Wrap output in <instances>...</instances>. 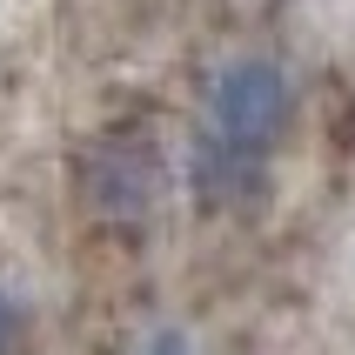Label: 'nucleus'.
Wrapping results in <instances>:
<instances>
[{"mask_svg":"<svg viewBox=\"0 0 355 355\" xmlns=\"http://www.w3.org/2000/svg\"><path fill=\"white\" fill-rule=\"evenodd\" d=\"M208 141H215L221 155L235 161H255L261 148H275L282 128H288V74H282L275 60H235V67H221L215 80V101H208Z\"/></svg>","mask_w":355,"mask_h":355,"instance_id":"f257e3e1","label":"nucleus"},{"mask_svg":"<svg viewBox=\"0 0 355 355\" xmlns=\"http://www.w3.org/2000/svg\"><path fill=\"white\" fill-rule=\"evenodd\" d=\"M87 188H94L101 208L135 215V208H148V201H155V188H161V161L148 155V148H107V155L94 161Z\"/></svg>","mask_w":355,"mask_h":355,"instance_id":"f03ea898","label":"nucleus"},{"mask_svg":"<svg viewBox=\"0 0 355 355\" xmlns=\"http://www.w3.org/2000/svg\"><path fill=\"white\" fill-rule=\"evenodd\" d=\"M14 342H20V302L0 288V355H14Z\"/></svg>","mask_w":355,"mask_h":355,"instance_id":"7ed1b4c3","label":"nucleus"},{"mask_svg":"<svg viewBox=\"0 0 355 355\" xmlns=\"http://www.w3.org/2000/svg\"><path fill=\"white\" fill-rule=\"evenodd\" d=\"M155 355H181V342H175V336H168V342H161V349H155Z\"/></svg>","mask_w":355,"mask_h":355,"instance_id":"20e7f679","label":"nucleus"}]
</instances>
